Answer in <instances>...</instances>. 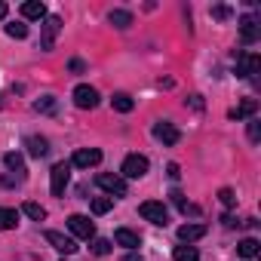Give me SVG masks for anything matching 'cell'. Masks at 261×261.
<instances>
[{
	"label": "cell",
	"mask_w": 261,
	"mask_h": 261,
	"mask_svg": "<svg viewBox=\"0 0 261 261\" xmlns=\"http://www.w3.org/2000/svg\"><path fill=\"white\" fill-rule=\"evenodd\" d=\"M139 215H142L145 221H151V224H160V227H166V224H169V212H166V206H163V203H157V200L142 203V206H139Z\"/></svg>",
	"instance_id": "obj_1"
},
{
	"label": "cell",
	"mask_w": 261,
	"mask_h": 261,
	"mask_svg": "<svg viewBox=\"0 0 261 261\" xmlns=\"http://www.w3.org/2000/svg\"><path fill=\"white\" fill-rule=\"evenodd\" d=\"M148 169H151V163H148V157H142V154H129L126 160H123V178H145L148 175Z\"/></svg>",
	"instance_id": "obj_2"
},
{
	"label": "cell",
	"mask_w": 261,
	"mask_h": 261,
	"mask_svg": "<svg viewBox=\"0 0 261 261\" xmlns=\"http://www.w3.org/2000/svg\"><path fill=\"white\" fill-rule=\"evenodd\" d=\"M71 181V163H56L53 172H49V188H53V197H62L65 188Z\"/></svg>",
	"instance_id": "obj_3"
},
{
	"label": "cell",
	"mask_w": 261,
	"mask_h": 261,
	"mask_svg": "<svg viewBox=\"0 0 261 261\" xmlns=\"http://www.w3.org/2000/svg\"><path fill=\"white\" fill-rule=\"evenodd\" d=\"M98 188L108 191L111 197H126V178L123 175H111V172H98Z\"/></svg>",
	"instance_id": "obj_4"
},
{
	"label": "cell",
	"mask_w": 261,
	"mask_h": 261,
	"mask_svg": "<svg viewBox=\"0 0 261 261\" xmlns=\"http://www.w3.org/2000/svg\"><path fill=\"white\" fill-rule=\"evenodd\" d=\"M59 31H62V19H59V16H46V19H43V40H40V49H43V53L53 49Z\"/></svg>",
	"instance_id": "obj_5"
},
{
	"label": "cell",
	"mask_w": 261,
	"mask_h": 261,
	"mask_svg": "<svg viewBox=\"0 0 261 261\" xmlns=\"http://www.w3.org/2000/svg\"><path fill=\"white\" fill-rule=\"evenodd\" d=\"M68 230H71L74 237H80V240H92V237H95V224H92L86 215H71V218H68Z\"/></svg>",
	"instance_id": "obj_6"
},
{
	"label": "cell",
	"mask_w": 261,
	"mask_h": 261,
	"mask_svg": "<svg viewBox=\"0 0 261 261\" xmlns=\"http://www.w3.org/2000/svg\"><path fill=\"white\" fill-rule=\"evenodd\" d=\"M154 139L157 142H163V145H178V139H181V133L169 123V120H160V123H154Z\"/></svg>",
	"instance_id": "obj_7"
},
{
	"label": "cell",
	"mask_w": 261,
	"mask_h": 261,
	"mask_svg": "<svg viewBox=\"0 0 261 261\" xmlns=\"http://www.w3.org/2000/svg\"><path fill=\"white\" fill-rule=\"evenodd\" d=\"M261 68V59L255 53H237V77H252L258 74Z\"/></svg>",
	"instance_id": "obj_8"
},
{
	"label": "cell",
	"mask_w": 261,
	"mask_h": 261,
	"mask_svg": "<svg viewBox=\"0 0 261 261\" xmlns=\"http://www.w3.org/2000/svg\"><path fill=\"white\" fill-rule=\"evenodd\" d=\"M98 163H101V151L98 148H80L71 157V166H77V169H89V166H98Z\"/></svg>",
	"instance_id": "obj_9"
},
{
	"label": "cell",
	"mask_w": 261,
	"mask_h": 261,
	"mask_svg": "<svg viewBox=\"0 0 261 261\" xmlns=\"http://www.w3.org/2000/svg\"><path fill=\"white\" fill-rule=\"evenodd\" d=\"M74 105H77V108H83V111H92V108L98 105V92H95L92 86L80 83V86L74 89Z\"/></svg>",
	"instance_id": "obj_10"
},
{
	"label": "cell",
	"mask_w": 261,
	"mask_h": 261,
	"mask_svg": "<svg viewBox=\"0 0 261 261\" xmlns=\"http://www.w3.org/2000/svg\"><path fill=\"white\" fill-rule=\"evenodd\" d=\"M46 243H49L53 249H59L62 255H74V252H77V243H74L71 237L59 233V230H46Z\"/></svg>",
	"instance_id": "obj_11"
},
{
	"label": "cell",
	"mask_w": 261,
	"mask_h": 261,
	"mask_svg": "<svg viewBox=\"0 0 261 261\" xmlns=\"http://www.w3.org/2000/svg\"><path fill=\"white\" fill-rule=\"evenodd\" d=\"M240 37H243V43H255L261 37V25H258L255 16H243L240 19Z\"/></svg>",
	"instance_id": "obj_12"
},
{
	"label": "cell",
	"mask_w": 261,
	"mask_h": 261,
	"mask_svg": "<svg viewBox=\"0 0 261 261\" xmlns=\"http://www.w3.org/2000/svg\"><path fill=\"white\" fill-rule=\"evenodd\" d=\"M114 243H117V246H126L129 252H136V249L142 246V237H139L136 230H129V227H120V230L114 233Z\"/></svg>",
	"instance_id": "obj_13"
},
{
	"label": "cell",
	"mask_w": 261,
	"mask_h": 261,
	"mask_svg": "<svg viewBox=\"0 0 261 261\" xmlns=\"http://www.w3.org/2000/svg\"><path fill=\"white\" fill-rule=\"evenodd\" d=\"M206 237V224H181L178 227V240L185 243V246H191V243H197V240H203Z\"/></svg>",
	"instance_id": "obj_14"
},
{
	"label": "cell",
	"mask_w": 261,
	"mask_h": 261,
	"mask_svg": "<svg viewBox=\"0 0 261 261\" xmlns=\"http://www.w3.org/2000/svg\"><path fill=\"white\" fill-rule=\"evenodd\" d=\"M108 22H111L114 28L126 31V28H133V13H126V10H111V13H108Z\"/></svg>",
	"instance_id": "obj_15"
},
{
	"label": "cell",
	"mask_w": 261,
	"mask_h": 261,
	"mask_svg": "<svg viewBox=\"0 0 261 261\" xmlns=\"http://www.w3.org/2000/svg\"><path fill=\"white\" fill-rule=\"evenodd\" d=\"M258 111V101L255 98H246V101H240L233 111H230V120H246V117H252Z\"/></svg>",
	"instance_id": "obj_16"
},
{
	"label": "cell",
	"mask_w": 261,
	"mask_h": 261,
	"mask_svg": "<svg viewBox=\"0 0 261 261\" xmlns=\"http://www.w3.org/2000/svg\"><path fill=\"white\" fill-rule=\"evenodd\" d=\"M28 154L31 157H46V151H49V142L43 139V136H28Z\"/></svg>",
	"instance_id": "obj_17"
},
{
	"label": "cell",
	"mask_w": 261,
	"mask_h": 261,
	"mask_svg": "<svg viewBox=\"0 0 261 261\" xmlns=\"http://www.w3.org/2000/svg\"><path fill=\"white\" fill-rule=\"evenodd\" d=\"M22 16L25 19H46V7L40 0H28V4H22Z\"/></svg>",
	"instance_id": "obj_18"
},
{
	"label": "cell",
	"mask_w": 261,
	"mask_h": 261,
	"mask_svg": "<svg viewBox=\"0 0 261 261\" xmlns=\"http://www.w3.org/2000/svg\"><path fill=\"white\" fill-rule=\"evenodd\" d=\"M4 163H7V169L19 172V178H25V157H22V154L10 151V154H4Z\"/></svg>",
	"instance_id": "obj_19"
},
{
	"label": "cell",
	"mask_w": 261,
	"mask_h": 261,
	"mask_svg": "<svg viewBox=\"0 0 261 261\" xmlns=\"http://www.w3.org/2000/svg\"><path fill=\"white\" fill-rule=\"evenodd\" d=\"M258 249H261V243H258L255 237H246V240H243V243L237 246V252H240V255H243L246 261H249V258H255V255H258Z\"/></svg>",
	"instance_id": "obj_20"
},
{
	"label": "cell",
	"mask_w": 261,
	"mask_h": 261,
	"mask_svg": "<svg viewBox=\"0 0 261 261\" xmlns=\"http://www.w3.org/2000/svg\"><path fill=\"white\" fill-rule=\"evenodd\" d=\"M111 105H114V111H120V114H129V111L136 108L133 95H126V92H117V95L111 98Z\"/></svg>",
	"instance_id": "obj_21"
},
{
	"label": "cell",
	"mask_w": 261,
	"mask_h": 261,
	"mask_svg": "<svg viewBox=\"0 0 261 261\" xmlns=\"http://www.w3.org/2000/svg\"><path fill=\"white\" fill-rule=\"evenodd\" d=\"M19 224V212L16 209H4L0 206V230H13Z\"/></svg>",
	"instance_id": "obj_22"
},
{
	"label": "cell",
	"mask_w": 261,
	"mask_h": 261,
	"mask_svg": "<svg viewBox=\"0 0 261 261\" xmlns=\"http://www.w3.org/2000/svg\"><path fill=\"white\" fill-rule=\"evenodd\" d=\"M172 258H175V261H200V252H197L194 246H175Z\"/></svg>",
	"instance_id": "obj_23"
},
{
	"label": "cell",
	"mask_w": 261,
	"mask_h": 261,
	"mask_svg": "<svg viewBox=\"0 0 261 261\" xmlns=\"http://www.w3.org/2000/svg\"><path fill=\"white\" fill-rule=\"evenodd\" d=\"M56 108H59V101H56L53 95H43V98L34 101V111H37V114H56Z\"/></svg>",
	"instance_id": "obj_24"
},
{
	"label": "cell",
	"mask_w": 261,
	"mask_h": 261,
	"mask_svg": "<svg viewBox=\"0 0 261 261\" xmlns=\"http://www.w3.org/2000/svg\"><path fill=\"white\" fill-rule=\"evenodd\" d=\"M22 212H25L28 218H34V221H43V218H46V209H43L40 203H31V200L22 206Z\"/></svg>",
	"instance_id": "obj_25"
},
{
	"label": "cell",
	"mask_w": 261,
	"mask_h": 261,
	"mask_svg": "<svg viewBox=\"0 0 261 261\" xmlns=\"http://www.w3.org/2000/svg\"><path fill=\"white\" fill-rule=\"evenodd\" d=\"M4 31H7L10 37H16V40H25V37H28V25H22V22H10Z\"/></svg>",
	"instance_id": "obj_26"
},
{
	"label": "cell",
	"mask_w": 261,
	"mask_h": 261,
	"mask_svg": "<svg viewBox=\"0 0 261 261\" xmlns=\"http://www.w3.org/2000/svg\"><path fill=\"white\" fill-rule=\"evenodd\" d=\"M111 206H114V200H111V197H95V200H92V212H95V215L111 212Z\"/></svg>",
	"instance_id": "obj_27"
},
{
	"label": "cell",
	"mask_w": 261,
	"mask_h": 261,
	"mask_svg": "<svg viewBox=\"0 0 261 261\" xmlns=\"http://www.w3.org/2000/svg\"><path fill=\"white\" fill-rule=\"evenodd\" d=\"M230 16H233V10H230V7H212V19L224 22V19H230Z\"/></svg>",
	"instance_id": "obj_28"
},
{
	"label": "cell",
	"mask_w": 261,
	"mask_h": 261,
	"mask_svg": "<svg viewBox=\"0 0 261 261\" xmlns=\"http://www.w3.org/2000/svg\"><path fill=\"white\" fill-rule=\"evenodd\" d=\"M218 200H221L224 206H233V203H237V194H233L230 188H221V191H218Z\"/></svg>",
	"instance_id": "obj_29"
},
{
	"label": "cell",
	"mask_w": 261,
	"mask_h": 261,
	"mask_svg": "<svg viewBox=\"0 0 261 261\" xmlns=\"http://www.w3.org/2000/svg\"><path fill=\"white\" fill-rule=\"evenodd\" d=\"M258 139H261V126L255 117H249V142H258Z\"/></svg>",
	"instance_id": "obj_30"
},
{
	"label": "cell",
	"mask_w": 261,
	"mask_h": 261,
	"mask_svg": "<svg viewBox=\"0 0 261 261\" xmlns=\"http://www.w3.org/2000/svg\"><path fill=\"white\" fill-rule=\"evenodd\" d=\"M92 252H95V255H108V252H111V240H95V243H92Z\"/></svg>",
	"instance_id": "obj_31"
},
{
	"label": "cell",
	"mask_w": 261,
	"mask_h": 261,
	"mask_svg": "<svg viewBox=\"0 0 261 261\" xmlns=\"http://www.w3.org/2000/svg\"><path fill=\"white\" fill-rule=\"evenodd\" d=\"M68 68H71L74 74H83V71H86V65H83L80 59H71V62H68Z\"/></svg>",
	"instance_id": "obj_32"
},
{
	"label": "cell",
	"mask_w": 261,
	"mask_h": 261,
	"mask_svg": "<svg viewBox=\"0 0 261 261\" xmlns=\"http://www.w3.org/2000/svg\"><path fill=\"white\" fill-rule=\"evenodd\" d=\"M166 172H169V178H172V181H178V175H181L178 163H169V166H166Z\"/></svg>",
	"instance_id": "obj_33"
},
{
	"label": "cell",
	"mask_w": 261,
	"mask_h": 261,
	"mask_svg": "<svg viewBox=\"0 0 261 261\" xmlns=\"http://www.w3.org/2000/svg\"><path fill=\"white\" fill-rule=\"evenodd\" d=\"M169 200H172V203H175L178 209L185 206V194H181V191H172V194H169Z\"/></svg>",
	"instance_id": "obj_34"
},
{
	"label": "cell",
	"mask_w": 261,
	"mask_h": 261,
	"mask_svg": "<svg viewBox=\"0 0 261 261\" xmlns=\"http://www.w3.org/2000/svg\"><path fill=\"white\" fill-rule=\"evenodd\" d=\"M221 224H224V227H233V224H237V218H233V215H221Z\"/></svg>",
	"instance_id": "obj_35"
},
{
	"label": "cell",
	"mask_w": 261,
	"mask_h": 261,
	"mask_svg": "<svg viewBox=\"0 0 261 261\" xmlns=\"http://www.w3.org/2000/svg\"><path fill=\"white\" fill-rule=\"evenodd\" d=\"M191 105H194L197 111H203V98H200V95H191Z\"/></svg>",
	"instance_id": "obj_36"
},
{
	"label": "cell",
	"mask_w": 261,
	"mask_h": 261,
	"mask_svg": "<svg viewBox=\"0 0 261 261\" xmlns=\"http://www.w3.org/2000/svg\"><path fill=\"white\" fill-rule=\"evenodd\" d=\"M123 261H142V255H139V252H129V255H126Z\"/></svg>",
	"instance_id": "obj_37"
},
{
	"label": "cell",
	"mask_w": 261,
	"mask_h": 261,
	"mask_svg": "<svg viewBox=\"0 0 261 261\" xmlns=\"http://www.w3.org/2000/svg\"><path fill=\"white\" fill-rule=\"evenodd\" d=\"M7 13H10V7H7V4H0V19H7Z\"/></svg>",
	"instance_id": "obj_38"
}]
</instances>
